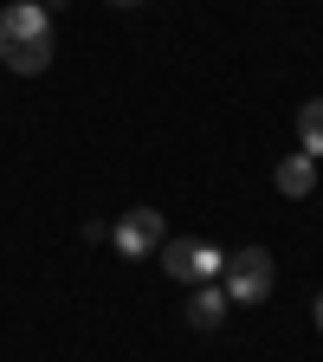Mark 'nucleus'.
<instances>
[{
	"instance_id": "nucleus-1",
	"label": "nucleus",
	"mask_w": 323,
	"mask_h": 362,
	"mask_svg": "<svg viewBox=\"0 0 323 362\" xmlns=\"http://www.w3.org/2000/svg\"><path fill=\"white\" fill-rule=\"evenodd\" d=\"M0 65L20 71V78H39L52 65V7H45V0L0 7Z\"/></svg>"
},
{
	"instance_id": "nucleus-2",
	"label": "nucleus",
	"mask_w": 323,
	"mask_h": 362,
	"mask_svg": "<svg viewBox=\"0 0 323 362\" xmlns=\"http://www.w3.org/2000/svg\"><path fill=\"white\" fill-rule=\"evenodd\" d=\"M162 272L175 285H213L220 272H226V252L220 246H207V240H162Z\"/></svg>"
},
{
	"instance_id": "nucleus-3",
	"label": "nucleus",
	"mask_w": 323,
	"mask_h": 362,
	"mask_svg": "<svg viewBox=\"0 0 323 362\" xmlns=\"http://www.w3.org/2000/svg\"><path fill=\"white\" fill-rule=\"evenodd\" d=\"M220 279H226V298H233V304H265L278 272H271V252L265 246H240V252H226Z\"/></svg>"
},
{
	"instance_id": "nucleus-4",
	"label": "nucleus",
	"mask_w": 323,
	"mask_h": 362,
	"mask_svg": "<svg viewBox=\"0 0 323 362\" xmlns=\"http://www.w3.org/2000/svg\"><path fill=\"white\" fill-rule=\"evenodd\" d=\"M110 246H117V259H155L162 252V207H129L110 226Z\"/></svg>"
},
{
	"instance_id": "nucleus-5",
	"label": "nucleus",
	"mask_w": 323,
	"mask_h": 362,
	"mask_svg": "<svg viewBox=\"0 0 323 362\" xmlns=\"http://www.w3.org/2000/svg\"><path fill=\"white\" fill-rule=\"evenodd\" d=\"M226 304H233V298H226V285H194L181 310H188L194 330H220V324H226Z\"/></svg>"
},
{
	"instance_id": "nucleus-6",
	"label": "nucleus",
	"mask_w": 323,
	"mask_h": 362,
	"mask_svg": "<svg viewBox=\"0 0 323 362\" xmlns=\"http://www.w3.org/2000/svg\"><path fill=\"white\" fill-rule=\"evenodd\" d=\"M271 181H278V194H285V201H304V194L317 188V156H304V149L285 156L278 168H271Z\"/></svg>"
},
{
	"instance_id": "nucleus-7",
	"label": "nucleus",
	"mask_w": 323,
	"mask_h": 362,
	"mask_svg": "<svg viewBox=\"0 0 323 362\" xmlns=\"http://www.w3.org/2000/svg\"><path fill=\"white\" fill-rule=\"evenodd\" d=\"M298 143H304V156H323V98L298 104Z\"/></svg>"
},
{
	"instance_id": "nucleus-8",
	"label": "nucleus",
	"mask_w": 323,
	"mask_h": 362,
	"mask_svg": "<svg viewBox=\"0 0 323 362\" xmlns=\"http://www.w3.org/2000/svg\"><path fill=\"white\" fill-rule=\"evenodd\" d=\"M310 317H317V330H323V298H317V310H310Z\"/></svg>"
},
{
	"instance_id": "nucleus-9",
	"label": "nucleus",
	"mask_w": 323,
	"mask_h": 362,
	"mask_svg": "<svg viewBox=\"0 0 323 362\" xmlns=\"http://www.w3.org/2000/svg\"><path fill=\"white\" fill-rule=\"evenodd\" d=\"M110 7H143V0H110Z\"/></svg>"
}]
</instances>
